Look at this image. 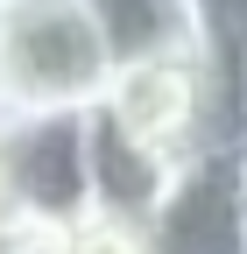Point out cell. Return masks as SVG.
<instances>
[{
    "label": "cell",
    "instance_id": "2",
    "mask_svg": "<svg viewBox=\"0 0 247 254\" xmlns=\"http://www.w3.org/2000/svg\"><path fill=\"white\" fill-rule=\"evenodd\" d=\"M14 212L43 226L92 219V106H43V113H0Z\"/></svg>",
    "mask_w": 247,
    "mask_h": 254
},
{
    "label": "cell",
    "instance_id": "4",
    "mask_svg": "<svg viewBox=\"0 0 247 254\" xmlns=\"http://www.w3.org/2000/svg\"><path fill=\"white\" fill-rule=\"evenodd\" d=\"M170 155L156 148H141L127 127H113L99 106H92V212H106V219H141L156 212L163 198V184H170Z\"/></svg>",
    "mask_w": 247,
    "mask_h": 254
},
{
    "label": "cell",
    "instance_id": "8",
    "mask_svg": "<svg viewBox=\"0 0 247 254\" xmlns=\"http://www.w3.org/2000/svg\"><path fill=\"white\" fill-rule=\"evenodd\" d=\"M0 212H14V184H7V148H0Z\"/></svg>",
    "mask_w": 247,
    "mask_h": 254
},
{
    "label": "cell",
    "instance_id": "9",
    "mask_svg": "<svg viewBox=\"0 0 247 254\" xmlns=\"http://www.w3.org/2000/svg\"><path fill=\"white\" fill-rule=\"evenodd\" d=\"M240 155H247V148H240Z\"/></svg>",
    "mask_w": 247,
    "mask_h": 254
},
{
    "label": "cell",
    "instance_id": "5",
    "mask_svg": "<svg viewBox=\"0 0 247 254\" xmlns=\"http://www.w3.org/2000/svg\"><path fill=\"white\" fill-rule=\"evenodd\" d=\"M99 36L120 64H148V57H177L191 50V21H184V0H85Z\"/></svg>",
    "mask_w": 247,
    "mask_h": 254
},
{
    "label": "cell",
    "instance_id": "1",
    "mask_svg": "<svg viewBox=\"0 0 247 254\" xmlns=\"http://www.w3.org/2000/svg\"><path fill=\"white\" fill-rule=\"evenodd\" d=\"M113 50L85 0H0V113L92 106Z\"/></svg>",
    "mask_w": 247,
    "mask_h": 254
},
{
    "label": "cell",
    "instance_id": "3",
    "mask_svg": "<svg viewBox=\"0 0 247 254\" xmlns=\"http://www.w3.org/2000/svg\"><path fill=\"white\" fill-rule=\"evenodd\" d=\"M141 233L148 254H247V155L240 148L184 155Z\"/></svg>",
    "mask_w": 247,
    "mask_h": 254
},
{
    "label": "cell",
    "instance_id": "6",
    "mask_svg": "<svg viewBox=\"0 0 247 254\" xmlns=\"http://www.w3.org/2000/svg\"><path fill=\"white\" fill-rule=\"evenodd\" d=\"M184 21H191V50L247 92V0H184Z\"/></svg>",
    "mask_w": 247,
    "mask_h": 254
},
{
    "label": "cell",
    "instance_id": "7",
    "mask_svg": "<svg viewBox=\"0 0 247 254\" xmlns=\"http://www.w3.org/2000/svg\"><path fill=\"white\" fill-rule=\"evenodd\" d=\"M64 254H148V233L134 226V219L92 212V219H78V226L64 233Z\"/></svg>",
    "mask_w": 247,
    "mask_h": 254
}]
</instances>
